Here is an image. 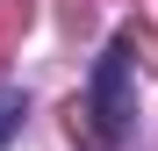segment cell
I'll list each match as a JSON object with an SVG mask.
<instances>
[{
	"label": "cell",
	"instance_id": "cell-1",
	"mask_svg": "<svg viewBox=\"0 0 158 151\" xmlns=\"http://www.w3.org/2000/svg\"><path fill=\"white\" fill-rule=\"evenodd\" d=\"M122 72H129V36L122 43H108V58H101V72H94V115H101V144H122L129 137V86H122Z\"/></svg>",
	"mask_w": 158,
	"mask_h": 151
},
{
	"label": "cell",
	"instance_id": "cell-2",
	"mask_svg": "<svg viewBox=\"0 0 158 151\" xmlns=\"http://www.w3.org/2000/svg\"><path fill=\"white\" fill-rule=\"evenodd\" d=\"M22 122H29V101H22L15 86H0V151L22 137Z\"/></svg>",
	"mask_w": 158,
	"mask_h": 151
}]
</instances>
